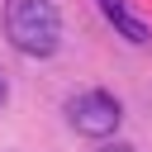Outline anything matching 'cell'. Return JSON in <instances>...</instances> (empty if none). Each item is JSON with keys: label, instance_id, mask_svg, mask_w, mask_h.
<instances>
[{"label": "cell", "instance_id": "277c9868", "mask_svg": "<svg viewBox=\"0 0 152 152\" xmlns=\"http://www.w3.org/2000/svg\"><path fill=\"white\" fill-rule=\"evenodd\" d=\"M100 152H138V147H128V142H104Z\"/></svg>", "mask_w": 152, "mask_h": 152}, {"label": "cell", "instance_id": "7a4b0ae2", "mask_svg": "<svg viewBox=\"0 0 152 152\" xmlns=\"http://www.w3.org/2000/svg\"><path fill=\"white\" fill-rule=\"evenodd\" d=\"M66 124H71L81 138H109V133L124 124V104H119L109 90L90 86V90H76V95L66 100Z\"/></svg>", "mask_w": 152, "mask_h": 152}, {"label": "cell", "instance_id": "3957f363", "mask_svg": "<svg viewBox=\"0 0 152 152\" xmlns=\"http://www.w3.org/2000/svg\"><path fill=\"white\" fill-rule=\"evenodd\" d=\"M100 5V14L109 19V28L124 38V43H133V48H147L152 43V28H147V19L128 5V0H95Z\"/></svg>", "mask_w": 152, "mask_h": 152}, {"label": "cell", "instance_id": "6da1fadb", "mask_svg": "<svg viewBox=\"0 0 152 152\" xmlns=\"http://www.w3.org/2000/svg\"><path fill=\"white\" fill-rule=\"evenodd\" d=\"M0 28L24 57H52L62 48V10L52 0H5Z\"/></svg>", "mask_w": 152, "mask_h": 152}, {"label": "cell", "instance_id": "5b68a950", "mask_svg": "<svg viewBox=\"0 0 152 152\" xmlns=\"http://www.w3.org/2000/svg\"><path fill=\"white\" fill-rule=\"evenodd\" d=\"M5 100H10V86H5V76H0V109H5Z\"/></svg>", "mask_w": 152, "mask_h": 152}]
</instances>
